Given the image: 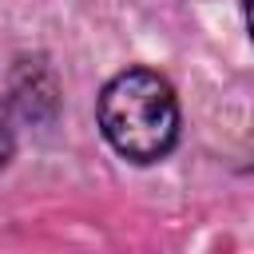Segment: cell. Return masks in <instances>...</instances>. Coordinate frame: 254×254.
Returning <instances> with one entry per match:
<instances>
[{"label": "cell", "instance_id": "cell-3", "mask_svg": "<svg viewBox=\"0 0 254 254\" xmlns=\"http://www.w3.org/2000/svg\"><path fill=\"white\" fill-rule=\"evenodd\" d=\"M246 24H250V36H254V0H246Z\"/></svg>", "mask_w": 254, "mask_h": 254}, {"label": "cell", "instance_id": "cell-1", "mask_svg": "<svg viewBox=\"0 0 254 254\" xmlns=\"http://www.w3.org/2000/svg\"><path fill=\"white\" fill-rule=\"evenodd\" d=\"M99 131L131 163H159L179 139L175 87L147 67H127L99 91Z\"/></svg>", "mask_w": 254, "mask_h": 254}, {"label": "cell", "instance_id": "cell-2", "mask_svg": "<svg viewBox=\"0 0 254 254\" xmlns=\"http://www.w3.org/2000/svg\"><path fill=\"white\" fill-rule=\"evenodd\" d=\"M12 159V123H8V107L0 103V167Z\"/></svg>", "mask_w": 254, "mask_h": 254}]
</instances>
